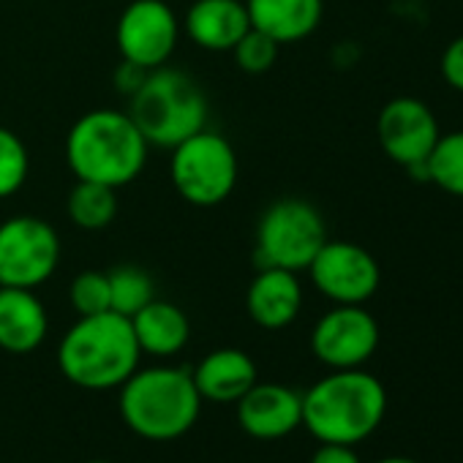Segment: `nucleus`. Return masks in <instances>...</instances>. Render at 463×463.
I'll list each match as a JSON object with an SVG mask.
<instances>
[{
	"mask_svg": "<svg viewBox=\"0 0 463 463\" xmlns=\"http://www.w3.org/2000/svg\"><path fill=\"white\" fill-rule=\"evenodd\" d=\"M202 395L188 368H145L120 384V417L142 439L172 441L199 420Z\"/></svg>",
	"mask_w": 463,
	"mask_h": 463,
	"instance_id": "obj_4",
	"label": "nucleus"
},
{
	"mask_svg": "<svg viewBox=\"0 0 463 463\" xmlns=\"http://www.w3.org/2000/svg\"><path fill=\"white\" fill-rule=\"evenodd\" d=\"M238 422L254 439H284L303 425V395L276 382H257L238 401Z\"/></svg>",
	"mask_w": 463,
	"mask_h": 463,
	"instance_id": "obj_13",
	"label": "nucleus"
},
{
	"mask_svg": "<svg viewBox=\"0 0 463 463\" xmlns=\"http://www.w3.org/2000/svg\"><path fill=\"white\" fill-rule=\"evenodd\" d=\"M311 463H363V460L349 444H327V441H322V447L311 455Z\"/></svg>",
	"mask_w": 463,
	"mask_h": 463,
	"instance_id": "obj_27",
	"label": "nucleus"
},
{
	"mask_svg": "<svg viewBox=\"0 0 463 463\" xmlns=\"http://www.w3.org/2000/svg\"><path fill=\"white\" fill-rule=\"evenodd\" d=\"M88 463H109V460H88Z\"/></svg>",
	"mask_w": 463,
	"mask_h": 463,
	"instance_id": "obj_29",
	"label": "nucleus"
},
{
	"mask_svg": "<svg viewBox=\"0 0 463 463\" xmlns=\"http://www.w3.org/2000/svg\"><path fill=\"white\" fill-rule=\"evenodd\" d=\"M139 357L131 319L115 311L80 317L58 346L61 373L82 390L120 387L137 371Z\"/></svg>",
	"mask_w": 463,
	"mask_h": 463,
	"instance_id": "obj_2",
	"label": "nucleus"
},
{
	"mask_svg": "<svg viewBox=\"0 0 463 463\" xmlns=\"http://www.w3.org/2000/svg\"><path fill=\"white\" fill-rule=\"evenodd\" d=\"M376 463H417L411 458H401V455H392V458H384V460H376Z\"/></svg>",
	"mask_w": 463,
	"mask_h": 463,
	"instance_id": "obj_28",
	"label": "nucleus"
},
{
	"mask_svg": "<svg viewBox=\"0 0 463 463\" xmlns=\"http://www.w3.org/2000/svg\"><path fill=\"white\" fill-rule=\"evenodd\" d=\"M115 36L128 66L153 71L172 58L180 39V23L164 0H134L120 14Z\"/></svg>",
	"mask_w": 463,
	"mask_h": 463,
	"instance_id": "obj_11",
	"label": "nucleus"
},
{
	"mask_svg": "<svg viewBox=\"0 0 463 463\" xmlns=\"http://www.w3.org/2000/svg\"><path fill=\"white\" fill-rule=\"evenodd\" d=\"M131 327L139 349L153 357L177 354L191 335V325L185 314L166 300H150L142 311L131 317Z\"/></svg>",
	"mask_w": 463,
	"mask_h": 463,
	"instance_id": "obj_19",
	"label": "nucleus"
},
{
	"mask_svg": "<svg viewBox=\"0 0 463 463\" xmlns=\"http://www.w3.org/2000/svg\"><path fill=\"white\" fill-rule=\"evenodd\" d=\"M50 319L33 289L0 287V349L31 354L47 338Z\"/></svg>",
	"mask_w": 463,
	"mask_h": 463,
	"instance_id": "obj_16",
	"label": "nucleus"
},
{
	"mask_svg": "<svg viewBox=\"0 0 463 463\" xmlns=\"http://www.w3.org/2000/svg\"><path fill=\"white\" fill-rule=\"evenodd\" d=\"M379 346V325L363 306L330 308L311 333V349L333 371L363 368Z\"/></svg>",
	"mask_w": 463,
	"mask_h": 463,
	"instance_id": "obj_12",
	"label": "nucleus"
},
{
	"mask_svg": "<svg viewBox=\"0 0 463 463\" xmlns=\"http://www.w3.org/2000/svg\"><path fill=\"white\" fill-rule=\"evenodd\" d=\"M169 177L194 207H215L238 185V156L221 134L202 128L172 147Z\"/></svg>",
	"mask_w": 463,
	"mask_h": 463,
	"instance_id": "obj_7",
	"label": "nucleus"
},
{
	"mask_svg": "<svg viewBox=\"0 0 463 463\" xmlns=\"http://www.w3.org/2000/svg\"><path fill=\"white\" fill-rule=\"evenodd\" d=\"M327 243L322 213L306 199L273 202L257 223V265L281 270H308Z\"/></svg>",
	"mask_w": 463,
	"mask_h": 463,
	"instance_id": "obj_6",
	"label": "nucleus"
},
{
	"mask_svg": "<svg viewBox=\"0 0 463 463\" xmlns=\"http://www.w3.org/2000/svg\"><path fill=\"white\" fill-rule=\"evenodd\" d=\"M183 25L188 39L207 52H232L251 31L243 0H194Z\"/></svg>",
	"mask_w": 463,
	"mask_h": 463,
	"instance_id": "obj_14",
	"label": "nucleus"
},
{
	"mask_svg": "<svg viewBox=\"0 0 463 463\" xmlns=\"http://www.w3.org/2000/svg\"><path fill=\"white\" fill-rule=\"evenodd\" d=\"M384 411V384L363 368L333 371L303 395V425L327 444L365 441L382 425Z\"/></svg>",
	"mask_w": 463,
	"mask_h": 463,
	"instance_id": "obj_1",
	"label": "nucleus"
},
{
	"mask_svg": "<svg viewBox=\"0 0 463 463\" xmlns=\"http://www.w3.org/2000/svg\"><path fill=\"white\" fill-rule=\"evenodd\" d=\"M314 287L335 306H365L379 284L382 270L371 251L349 241H330L308 265Z\"/></svg>",
	"mask_w": 463,
	"mask_h": 463,
	"instance_id": "obj_10",
	"label": "nucleus"
},
{
	"mask_svg": "<svg viewBox=\"0 0 463 463\" xmlns=\"http://www.w3.org/2000/svg\"><path fill=\"white\" fill-rule=\"evenodd\" d=\"M279 42H273L270 36L260 33V31H249L238 44L235 50H232V55H235V63L241 66V71L246 74H265L276 66L279 61Z\"/></svg>",
	"mask_w": 463,
	"mask_h": 463,
	"instance_id": "obj_25",
	"label": "nucleus"
},
{
	"mask_svg": "<svg viewBox=\"0 0 463 463\" xmlns=\"http://www.w3.org/2000/svg\"><path fill=\"white\" fill-rule=\"evenodd\" d=\"M439 71L452 90L463 93V36H458L447 44V50L441 52Z\"/></svg>",
	"mask_w": 463,
	"mask_h": 463,
	"instance_id": "obj_26",
	"label": "nucleus"
},
{
	"mask_svg": "<svg viewBox=\"0 0 463 463\" xmlns=\"http://www.w3.org/2000/svg\"><path fill=\"white\" fill-rule=\"evenodd\" d=\"M118 188L101 185V183H88V180H77V185L69 194L66 210L69 218L88 232H99L107 229L115 215H118Z\"/></svg>",
	"mask_w": 463,
	"mask_h": 463,
	"instance_id": "obj_20",
	"label": "nucleus"
},
{
	"mask_svg": "<svg viewBox=\"0 0 463 463\" xmlns=\"http://www.w3.org/2000/svg\"><path fill=\"white\" fill-rule=\"evenodd\" d=\"M376 137L390 161L411 172L414 180H428L425 161L441 137V128L425 101L414 96H398L387 101L376 118Z\"/></svg>",
	"mask_w": 463,
	"mask_h": 463,
	"instance_id": "obj_9",
	"label": "nucleus"
},
{
	"mask_svg": "<svg viewBox=\"0 0 463 463\" xmlns=\"http://www.w3.org/2000/svg\"><path fill=\"white\" fill-rule=\"evenodd\" d=\"M202 398L215 403H238L257 384V365L241 349H215L191 371Z\"/></svg>",
	"mask_w": 463,
	"mask_h": 463,
	"instance_id": "obj_17",
	"label": "nucleus"
},
{
	"mask_svg": "<svg viewBox=\"0 0 463 463\" xmlns=\"http://www.w3.org/2000/svg\"><path fill=\"white\" fill-rule=\"evenodd\" d=\"M28 169L31 158L25 142L14 131L0 126V199L17 194L25 185Z\"/></svg>",
	"mask_w": 463,
	"mask_h": 463,
	"instance_id": "obj_23",
	"label": "nucleus"
},
{
	"mask_svg": "<svg viewBox=\"0 0 463 463\" xmlns=\"http://www.w3.org/2000/svg\"><path fill=\"white\" fill-rule=\"evenodd\" d=\"M61 262L58 232L36 215H14L0 223V287L36 289Z\"/></svg>",
	"mask_w": 463,
	"mask_h": 463,
	"instance_id": "obj_8",
	"label": "nucleus"
},
{
	"mask_svg": "<svg viewBox=\"0 0 463 463\" xmlns=\"http://www.w3.org/2000/svg\"><path fill=\"white\" fill-rule=\"evenodd\" d=\"M246 306L251 319L265 330H281L292 325L303 308V287L298 273L281 268H260L249 287Z\"/></svg>",
	"mask_w": 463,
	"mask_h": 463,
	"instance_id": "obj_15",
	"label": "nucleus"
},
{
	"mask_svg": "<svg viewBox=\"0 0 463 463\" xmlns=\"http://www.w3.org/2000/svg\"><path fill=\"white\" fill-rule=\"evenodd\" d=\"M246 12L254 31L279 44H295L319 28L325 4L322 0H246Z\"/></svg>",
	"mask_w": 463,
	"mask_h": 463,
	"instance_id": "obj_18",
	"label": "nucleus"
},
{
	"mask_svg": "<svg viewBox=\"0 0 463 463\" xmlns=\"http://www.w3.org/2000/svg\"><path fill=\"white\" fill-rule=\"evenodd\" d=\"M131 120L147 145L175 147L207 123V101L199 85L177 69H153L131 93Z\"/></svg>",
	"mask_w": 463,
	"mask_h": 463,
	"instance_id": "obj_5",
	"label": "nucleus"
},
{
	"mask_svg": "<svg viewBox=\"0 0 463 463\" xmlns=\"http://www.w3.org/2000/svg\"><path fill=\"white\" fill-rule=\"evenodd\" d=\"M428 180L444 194L463 199V128L441 134L425 161Z\"/></svg>",
	"mask_w": 463,
	"mask_h": 463,
	"instance_id": "obj_21",
	"label": "nucleus"
},
{
	"mask_svg": "<svg viewBox=\"0 0 463 463\" xmlns=\"http://www.w3.org/2000/svg\"><path fill=\"white\" fill-rule=\"evenodd\" d=\"M147 147V139L128 112L93 109L71 126L66 161L77 180L120 188L139 177Z\"/></svg>",
	"mask_w": 463,
	"mask_h": 463,
	"instance_id": "obj_3",
	"label": "nucleus"
},
{
	"mask_svg": "<svg viewBox=\"0 0 463 463\" xmlns=\"http://www.w3.org/2000/svg\"><path fill=\"white\" fill-rule=\"evenodd\" d=\"M107 276H109V311L131 319L150 300H156L153 281L145 270L126 265V268H115Z\"/></svg>",
	"mask_w": 463,
	"mask_h": 463,
	"instance_id": "obj_22",
	"label": "nucleus"
},
{
	"mask_svg": "<svg viewBox=\"0 0 463 463\" xmlns=\"http://www.w3.org/2000/svg\"><path fill=\"white\" fill-rule=\"evenodd\" d=\"M71 306L80 317H93L109 311V276L99 270H85L71 281Z\"/></svg>",
	"mask_w": 463,
	"mask_h": 463,
	"instance_id": "obj_24",
	"label": "nucleus"
}]
</instances>
